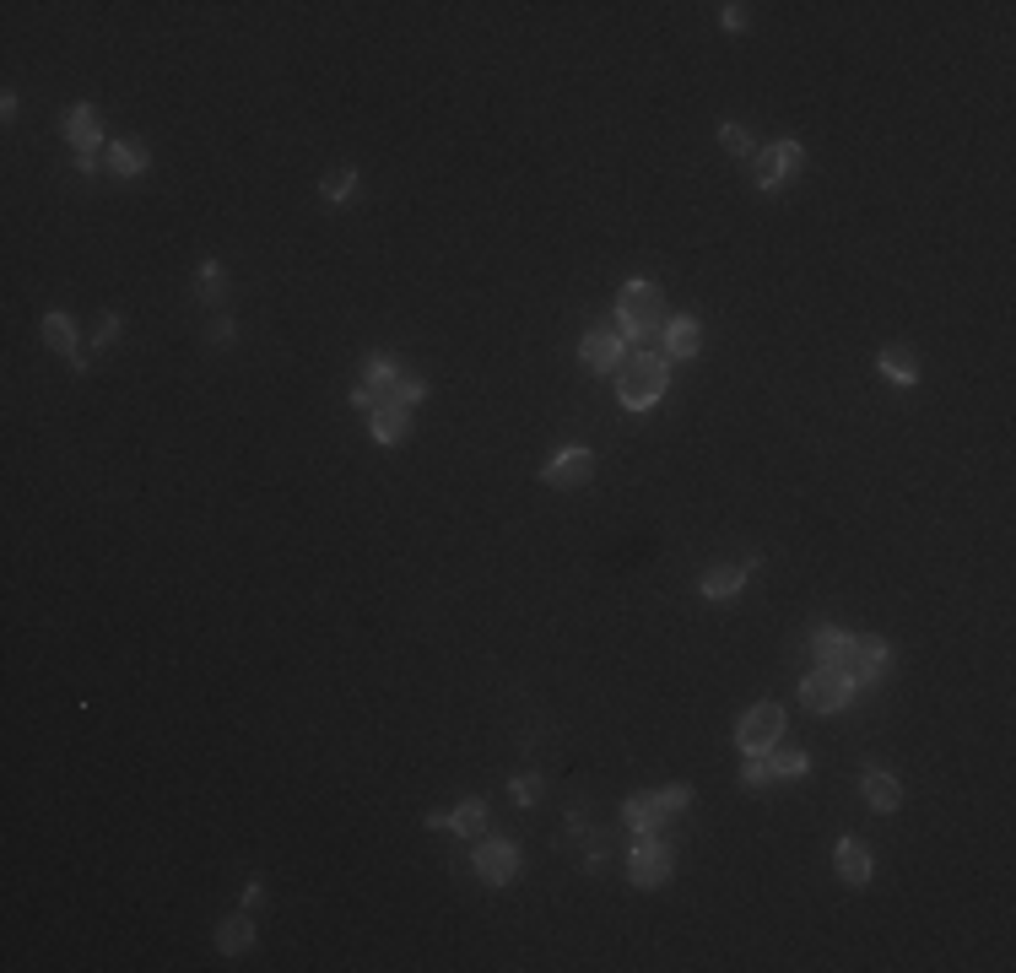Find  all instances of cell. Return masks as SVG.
<instances>
[{"label": "cell", "instance_id": "cell-1", "mask_svg": "<svg viewBox=\"0 0 1016 973\" xmlns=\"http://www.w3.org/2000/svg\"><path fill=\"white\" fill-rule=\"evenodd\" d=\"M665 357H654V352H627L622 357V368H617V401L627 411H649L654 401L665 395Z\"/></svg>", "mask_w": 1016, "mask_h": 973}, {"label": "cell", "instance_id": "cell-2", "mask_svg": "<svg viewBox=\"0 0 1016 973\" xmlns=\"http://www.w3.org/2000/svg\"><path fill=\"white\" fill-rule=\"evenodd\" d=\"M660 314H665V298L654 282H627L622 298H617V336L622 341H644L660 330Z\"/></svg>", "mask_w": 1016, "mask_h": 973}, {"label": "cell", "instance_id": "cell-3", "mask_svg": "<svg viewBox=\"0 0 1016 973\" xmlns=\"http://www.w3.org/2000/svg\"><path fill=\"white\" fill-rule=\"evenodd\" d=\"M800 698H806V709H817V714H838V709H849L854 682L838 671V665H817V671L800 682Z\"/></svg>", "mask_w": 1016, "mask_h": 973}, {"label": "cell", "instance_id": "cell-4", "mask_svg": "<svg viewBox=\"0 0 1016 973\" xmlns=\"http://www.w3.org/2000/svg\"><path fill=\"white\" fill-rule=\"evenodd\" d=\"M779 736H784V709L779 703H757V709L735 725V746H741V752H773Z\"/></svg>", "mask_w": 1016, "mask_h": 973}, {"label": "cell", "instance_id": "cell-5", "mask_svg": "<svg viewBox=\"0 0 1016 973\" xmlns=\"http://www.w3.org/2000/svg\"><path fill=\"white\" fill-rule=\"evenodd\" d=\"M519 871V849L508 844V838H487V844H476V876L487 887H508Z\"/></svg>", "mask_w": 1016, "mask_h": 973}, {"label": "cell", "instance_id": "cell-6", "mask_svg": "<svg viewBox=\"0 0 1016 973\" xmlns=\"http://www.w3.org/2000/svg\"><path fill=\"white\" fill-rule=\"evenodd\" d=\"M671 844H660V838H638V849H633V860H627V871H633V882L638 887H660L665 876H671Z\"/></svg>", "mask_w": 1016, "mask_h": 973}, {"label": "cell", "instance_id": "cell-7", "mask_svg": "<svg viewBox=\"0 0 1016 973\" xmlns=\"http://www.w3.org/2000/svg\"><path fill=\"white\" fill-rule=\"evenodd\" d=\"M887 644L881 638H854V649H849V660H844V676L854 687H865V682H881L887 676Z\"/></svg>", "mask_w": 1016, "mask_h": 973}, {"label": "cell", "instance_id": "cell-8", "mask_svg": "<svg viewBox=\"0 0 1016 973\" xmlns=\"http://www.w3.org/2000/svg\"><path fill=\"white\" fill-rule=\"evenodd\" d=\"M622 357H627V341L617 336V330H590V336L579 341V363L590 373H617Z\"/></svg>", "mask_w": 1016, "mask_h": 973}, {"label": "cell", "instance_id": "cell-9", "mask_svg": "<svg viewBox=\"0 0 1016 973\" xmlns=\"http://www.w3.org/2000/svg\"><path fill=\"white\" fill-rule=\"evenodd\" d=\"M806 163V152H800V141H773L768 152L757 157V179H762V190H779L790 173Z\"/></svg>", "mask_w": 1016, "mask_h": 973}, {"label": "cell", "instance_id": "cell-10", "mask_svg": "<svg viewBox=\"0 0 1016 973\" xmlns=\"http://www.w3.org/2000/svg\"><path fill=\"white\" fill-rule=\"evenodd\" d=\"M541 476H546V487H584V482L595 476V455H590V449H579V444H573V449H563V455H557L552 465H546Z\"/></svg>", "mask_w": 1016, "mask_h": 973}, {"label": "cell", "instance_id": "cell-11", "mask_svg": "<svg viewBox=\"0 0 1016 973\" xmlns=\"http://www.w3.org/2000/svg\"><path fill=\"white\" fill-rule=\"evenodd\" d=\"M833 865H838V876H844V882H854V887H865V882H871V849H865V844H854V838H838Z\"/></svg>", "mask_w": 1016, "mask_h": 973}, {"label": "cell", "instance_id": "cell-12", "mask_svg": "<svg viewBox=\"0 0 1016 973\" xmlns=\"http://www.w3.org/2000/svg\"><path fill=\"white\" fill-rule=\"evenodd\" d=\"M44 341L55 346L60 357H71V368H76V373L87 368V357H76V325H71V314H60V309H55V314H44Z\"/></svg>", "mask_w": 1016, "mask_h": 973}, {"label": "cell", "instance_id": "cell-13", "mask_svg": "<svg viewBox=\"0 0 1016 973\" xmlns=\"http://www.w3.org/2000/svg\"><path fill=\"white\" fill-rule=\"evenodd\" d=\"M406 433H411V411H406V406H390V401H384L379 411H373V444H400Z\"/></svg>", "mask_w": 1016, "mask_h": 973}, {"label": "cell", "instance_id": "cell-14", "mask_svg": "<svg viewBox=\"0 0 1016 973\" xmlns=\"http://www.w3.org/2000/svg\"><path fill=\"white\" fill-rule=\"evenodd\" d=\"M752 568H757V563H746V568H708L698 590L708 595V601H730V595L746 584V573H752Z\"/></svg>", "mask_w": 1016, "mask_h": 973}, {"label": "cell", "instance_id": "cell-15", "mask_svg": "<svg viewBox=\"0 0 1016 973\" xmlns=\"http://www.w3.org/2000/svg\"><path fill=\"white\" fill-rule=\"evenodd\" d=\"M665 346H671V357H698V346H703L698 319H692V314L671 319V325H665Z\"/></svg>", "mask_w": 1016, "mask_h": 973}, {"label": "cell", "instance_id": "cell-16", "mask_svg": "<svg viewBox=\"0 0 1016 973\" xmlns=\"http://www.w3.org/2000/svg\"><path fill=\"white\" fill-rule=\"evenodd\" d=\"M849 649H854V638H849V633H838V628H822L817 638H811V660H822V665H838V671H844Z\"/></svg>", "mask_w": 1016, "mask_h": 973}, {"label": "cell", "instance_id": "cell-17", "mask_svg": "<svg viewBox=\"0 0 1016 973\" xmlns=\"http://www.w3.org/2000/svg\"><path fill=\"white\" fill-rule=\"evenodd\" d=\"M865 801H871L876 811H898V801H903L898 779H892L887 768H871V773H865Z\"/></svg>", "mask_w": 1016, "mask_h": 973}, {"label": "cell", "instance_id": "cell-18", "mask_svg": "<svg viewBox=\"0 0 1016 973\" xmlns=\"http://www.w3.org/2000/svg\"><path fill=\"white\" fill-rule=\"evenodd\" d=\"M65 136L76 141V152H92V146L103 141V130H98V114H92L87 103H82V109H71V114H65Z\"/></svg>", "mask_w": 1016, "mask_h": 973}, {"label": "cell", "instance_id": "cell-19", "mask_svg": "<svg viewBox=\"0 0 1016 973\" xmlns=\"http://www.w3.org/2000/svg\"><path fill=\"white\" fill-rule=\"evenodd\" d=\"M876 363H881V373H887L892 384H919V357L908 352V346H887Z\"/></svg>", "mask_w": 1016, "mask_h": 973}, {"label": "cell", "instance_id": "cell-20", "mask_svg": "<svg viewBox=\"0 0 1016 973\" xmlns=\"http://www.w3.org/2000/svg\"><path fill=\"white\" fill-rule=\"evenodd\" d=\"M622 822L633 833H660L665 828V817L654 811V795H633V801H622Z\"/></svg>", "mask_w": 1016, "mask_h": 973}, {"label": "cell", "instance_id": "cell-21", "mask_svg": "<svg viewBox=\"0 0 1016 973\" xmlns=\"http://www.w3.org/2000/svg\"><path fill=\"white\" fill-rule=\"evenodd\" d=\"M249 946H254V919H249V914L222 919V930H217V952H249Z\"/></svg>", "mask_w": 1016, "mask_h": 973}, {"label": "cell", "instance_id": "cell-22", "mask_svg": "<svg viewBox=\"0 0 1016 973\" xmlns=\"http://www.w3.org/2000/svg\"><path fill=\"white\" fill-rule=\"evenodd\" d=\"M146 163H152V157H146L141 141H114V152H109V168H114V173L136 179V173H146Z\"/></svg>", "mask_w": 1016, "mask_h": 973}, {"label": "cell", "instance_id": "cell-23", "mask_svg": "<svg viewBox=\"0 0 1016 973\" xmlns=\"http://www.w3.org/2000/svg\"><path fill=\"white\" fill-rule=\"evenodd\" d=\"M363 379H368V390H373V395H384V390H390V384L400 379L395 357H390V352H373L368 363H363Z\"/></svg>", "mask_w": 1016, "mask_h": 973}, {"label": "cell", "instance_id": "cell-24", "mask_svg": "<svg viewBox=\"0 0 1016 973\" xmlns=\"http://www.w3.org/2000/svg\"><path fill=\"white\" fill-rule=\"evenodd\" d=\"M384 401H390V406H406V411H411L417 401H427V379H406V373H400V379L390 384V390L379 395V406H384Z\"/></svg>", "mask_w": 1016, "mask_h": 973}, {"label": "cell", "instance_id": "cell-25", "mask_svg": "<svg viewBox=\"0 0 1016 973\" xmlns=\"http://www.w3.org/2000/svg\"><path fill=\"white\" fill-rule=\"evenodd\" d=\"M449 828H454V833H465V838H476L481 828H487V806H481V801L454 806V811H449Z\"/></svg>", "mask_w": 1016, "mask_h": 973}, {"label": "cell", "instance_id": "cell-26", "mask_svg": "<svg viewBox=\"0 0 1016 973\" xmlns=\"http://www.w3.org/2000/svg\"><path fill=\"white\" fill-rule=\"evenodd\" d=\"M352 184H357V168H330L325 179H319V195L336 206V201H346V195H352Z\"/></svg>", "mask_w": 1016, "mask_h": 973}, {"label": "cell", "instance_id": "cell-27", "mask_svg": "<svg viewBox=\"0 0 1016 973\" xmlns=\"http://www.w3.org/2000/svg\"><path fill=\"white\" fill-rule=\"evenodd\" d=\"M195 292H200L206 303H222V298H227V282H222V265H217V260H206V265H200Z\"/></svg>", "mask_w": 1016, "mask_h": 973}, {"label": "cell", "instance_id": "cell-28", "mask_svg": "<svg viewBox=\"0 0 1016 973\" xmlns=\"http://www.w3.org/2000/svg\"><path fill=\"white\" fill-rule=\"evenodd\" d=\"M768 779H773V768H768V752H746V763H741V784L746 790H768Z\"/></svg>", "mask_w": 1016, "mask_h": 973}, {"label": "cell", "instance_id": "cell-29", "mask_svg": "<svg viewBox=\"0 0 1016 973\" xmlns=\"http://www.w3.org/2000/svg\"><path fill=\"white\" fill-rule=\"evenodd\" d=\"M687 801H692L687 784H665V790L654 795V811H660V817H676V811H687Z\"/></svg>", "mask_w": 1016, "mask_h": 973}, {"label": "cell", "instance_id": "cell-30", "mask_svg": "<svg viewBox=\"0 0 1016 973\" xmlns=\"http://www.w3.org/2000/svg\"><path fill=\"white\" fill-rule=\"evenodd\" d=\"M768 768H773V779H800L806 773V752H768Z\"/></svg>", "mask_w": 1016, "mask_h": 973}, {"label": "cell", "instance_id": "cell-31", "mask_svg": "<svg viewBox=\"0 0 1016 973\" xmlns=\"http://www.w3.org/2000/svg\"><path fill=\"white\" fill-rule=\"evenodd\" d=\"M508 790H514V801H519V806H536V801H541V779H536V773H519V779L508 784Z\"/></svg>", "mask_w": 1016, "mask_h": 973}, {"label": "cell", "instance_id": "cell-32", "mask_svg": "<svg viewBox=\"0 0 1016 973\" xmlns=\"http://www.w3.org/2000/svg\"><path fill=\"white\" fill-rule=\"evenodd\" d=\"M719 141H725V152H735V157L752 152V136H746V125H719Z\"/></svg>", "mask_w": 1016, "mask_h": 973}, {"label": "cell", "instance_id": "cell-33", "mask_svg": "<svg viewBox=\"0 0 1016 973\" xmlns=\"http://www.w3.org/2000/svg\"><path fill=\"white\" fill-rule=\"evenodd\" d=\"M114 336H119V314H109V319H103L98 330H92V341H98V346H109Z\"/></svg>", "mask_w": 1016, "mask_h": 973}, {"label": "cell", "instance_id": "cell-34", "mask_svg": "<svg viewBox=\"0 0 1016 973\" xmlns=\"http://www.w3.org/2000/svg\"><path fill=\"white\" fill-rule=\"evenodd\" d=\"M352 406H357V411H379V395H373L368 384H357V390H352Z\"/></svg>", "mask_w": 1016, "mask_h": 973}, {"label": "cell", "instance_id": "cell-35", "mask_svg": "<svg viewBox=\"0 0 1016 973\" xmlns=\"http://www.w3.org/2000/svg\"><path fill=\"white\" fill-rule=\"evenodd\" d=\"M719 22L725 28H746V6H719Z\"/></svg>", "mask_w": 1016, "mask_h": 973}, {"label": "cell", "instance_id": "cell-36", "mask_svg": "<svg viewBox=\"0 0 1016 973\" xmlns=\"http://www.w3.org/2000/svg\"><path fill=\"white\" fill-rule=\"evenodd\" d=\"M211 341H217V346L233 341V319H211Z\"/></svg>", "mask_w": 1016, "mask_h": 973}, {"label": "cell", "instance_id": "cell-37", "mask_svg": "<svg viewBox=\"0 0 1016 973\" xmlns=\"http://www.w3.org/2000/svg\"><path fill=\"white\" fill-rule=\"evenodd\" d=\"M260 898H265V887L249 882V887H244V909H260Z\"/></svg>", "mask_w": 1016, "mask_h": 973}]
</instances>
